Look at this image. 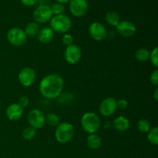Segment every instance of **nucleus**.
<instances>
[{"instance_id":"obj_27","label":"nucleus","mask_w":158,"mask_h":158,"mask_svg":"<svg viewBox=\"0 0 158 158\" xmlns=\"http://www.w3.org/2000/svg\"><path fill=\"white\" fill-rule=\"evenodd\" d=\"M73 36L69 33H65L63 34V37H62V43L64 46H69L73 44Z\"/></svg>"},{"instance_id":"obj_1","label":"nucleus","mask_w":158,"mask_h":158,"mask_svg":"<svg viewBox=\"0 0 158 158\" xmlns=\"http://www.w3.org/2000/svg\"><path fill=\"white\" fill-rule=\"evenodd\" d=\"M64 87L63 77L56 73L48 74L40 83L39 89L41 95L48 100H54L60 97Z\"/></svg>"},{"instance_id":"obj_7","label":"nucleus","mask_w":158,"mask_h":158,"mask_svg":"<svg viewBox=\"0 0 158 158\" xmlns=\"http://www.w3.org/2000/svg\"><path fill=\"white\" fill-rule=\"evenodd\" d=\"M52 12L50 6L47 5H40L37 6L33 12V19L36 23H46L52 19Z\"/></svg>"},{"instance_id":"obj_9","label":"nucleus","mask_w":158,"mask_h":158,"mask_svg":"<svg viewBox=\"0 0 158 158\" xmlns=\"http://www.w3.org/2000/svg\"><path fill=\"white\" fill-rule=\"evenodd\" d=\"M82 57V51L78 46L73 44L66 46L64 51V59L69 64L74 65L80 61Z\"/></svg>"},{"instance_id":"obj_30","label":"nucleus","mask_w":158,"mask_h":158,"mask_svg":"<svg viewBox=\"0 0 158 158\" xmlns=\"http://www.w3.org/2000/svg\"><path fill=\"white\" fill-rule=\"evenodd\" d=\"M127 106L128 102L125 99H120V100H117V107L118 109L121 110H124L127 108Z\"/></svg>"},{"instance_id":"obj_8","label":"nucleus","mask_w":158,"mask_h":158,"mask_svg":"<svg viewBox=\"0 0 158 158\" xmlns=\"http://www.w3.org/2000/svg\"><path fill=\"white\" fill-rule=\"evenodd\" d=\"M36 75L32 68L26 66L23 68L18 74V80L20 84L24 87H29L35 82Z\"/></svg>"},{"instance_id":"obj_13","label":"nucleus","mask_w":158,"mask_h":158,"mask_svg":"<svg viewBox=\"0 0 158 158\" xmlns=\"http://www.w3.org/2000/svg\"><path fill=\"white\" fill-rule=\"evenodd\" d=\"M116 30L120 35L124 38H130L136 33L137 28L134 23L128 20L120 21L116 26Z\"/></svg>"},{"instance_id":"obj_3","label":"nucleus","mask_w":158,"mask_h":158,"mask_svg":"<svg viewBox=\"0 0 158 158\" xmlns=\"http://www.w3.org/2000/svg\"><path fill=\"white\" fill-rule=\"evenodd\" d=\"M74 127L69 122H62L56 127L55 138L58 143L64 144L69 143L73 138Z\"/></svg>"},{"instance_id":"obj_24","label":"nucleus","mask_w":158,"mask_h":158,"mask_svg":"<svg viewBox=\"0 0 158 158\" xmlns=\"http://www.w3.org/2000/svg\"><path fill=\"white\" fill-rule=\"evenodd\" d=\"M35 134H36V130H35L30 126L26 127L23 131V133H22L23 138L25 140H27V141L32 140L35 137Z\"/></svg>"},{"instance_id":"obj_18","label":"nucleus","mask_w":158,"mask_h":158,"mask_svg":"<svg viewBox=\"0 0 158 158\" xmlns=\"http://www.w3.org/2000/svg\"><path fill=\"white\" fill-rule=\"evenodd\" d=\"M23 30L27 37H34L38 35L40 30V27L38 23H36L35 22H31L26 25Z\"/></svg>"},{"instance_id":"obj_14","label":"nucleus","mask_w":158,"mask_h":158,"mask_svg":"<svg viewBox=\"0 0 158 158\" xmlns=\"http://www.w3.org/2000/svg\"><path fill=\"white\" fill-rule=\"evenodd\" d=\"M6 115L11 121H17L22 118L23 115V108L18 103H11L6 110Z\"/></svg>"},{"instance_id":"obj_15","label":"nucleus","mask_w":158,"mask_h":158,"mask_svg":"<svg viewBox=\"0 0 158 158\" xmlns=\"http://www.w3.org/2000/svg\"><path fill=\"white\" fill-rule=\"evenodd\" d=\"M112 126L117 131L125 132L129 130L131 123H130L129 119L125 116H118L114 120Z\"/></svg>"},{"instance_id":"obj_2","label":"nucleus","mask_w":158,"mask_h":158,"mask_svg":"<svg viewBox=\"0 0 158 158\" xmlns=\"http://www.w3.org/2000/svg\"><path fill=\"white\" fill-rule=\"evenodd\" d=\"M80 124L83 131L88 134H97L101 127V120L94 112H86L82 116Z\"/></svg>"},{"instance_id":"obj_6","label":"nucleus","mask_w":158,"mask_h":158,"mask_svg":"<svg viewBox=\"0 0 158 158\" xmlns=\"http://www.w3.org/2000/svg\"><path fill=\"white\" fill-rule=\"evenodd\" d=\"M29 126L35 130L42 129L46 124V115L40 109H32L27 115Z\"/></svg>"},{"instance_id":"obj_26","label":"nucleus","mask_w":158,"mask_h":158,"mask_svg":"<svg viewBox=\"0 0 158 158\" xmlns=\"http://www.w3.org/2000/svg\"><path fill=\"white\" fill-rule=\"evenodd\" d=\"M51 10H52V15H62V14L64 13L65 12V6L63 4H60V3H55L54 5H52V6L51 7Z\"/></svg>"},{"instance_id":"obj_22","label":"nucleus","mask_w":158,"mask_h":158,"mask_svg":"<svg viewBox=\"0 0 158 158\" xmlns=\"http://www.w3.org/2000/svg\"><path fill=\"white\" fill-rule=\"evenodd\" d=\"M148 140L151 144L157 146L158 144V127H154L148 133Z\"/></svg>"},{"instance_id":"obj_21","label":"nucleus","mask_w":158,"mask_h":158,"mask_svg":"<svg viewBox=\"0 0 158 158\" xmlns=\"http://www.w3.org/2000/svg\"><path fill=\"white\" fill-rule=\"evenodd\" d=\"M60 123V117L56 114L49 113L46 115V123H47L50 127H56Z\"/></svg>"},{"instance_id":"obj_25","label":"nucleus","mask_w":158,"mask_h":158,"mask_svg":"<svg viewBox=\"0 0 158 158\" xmlns=\"http://www.w3.org/2000/svg\"><path fill=\"white\" fill-rule=\"evenodd\" d=\"M149 60H151V63L154 67H158V47L155 46L154 49H152L151 52H150V58Z\"/></svg>"},{"instance_id":"obj_11","label":"nucleus","mask_w":158,"mask_h":158,"mask_svg":"<svg viewBox=\"0 0 158 158\" xmlns=\"http://www.w3.org/2000/svg\"><path fill=\"white\" fill-rule=\"evenodd\" d=\"M89 9V5L86 0H70L69 11L75 17H82L86 14Z\"/></svg>"},{"instance_id":"obj_10","label":"nucleus","mask_w":158,"mask_h":158,"mask_svg":"<svg viewBox=\"0 0 158 158\" xmlns=\"http://www.w3.org/2000/svg\"><path fill=\"white\" fill-rule=\"evenodd\" d=\"M89 34L93 40L100 42L106 38L107 30L102 23L99 22H94L89 26Z\"/></svg>"},{"instance_id":"obj_29","label":"nucleus","mask_w":158,"mask_h":158,"mask_svg":"<svg viewBox=\"0 0 158 158\" xmlns=\"http://www.w3.org/2000/svg\"><path fill=\"white\" fill-rule=\"evenodd\" d=\"M150 81L152 83L154 86H157L158 85V70L157 69H154L152 73H151V76H150Z\"/></svg>"},{"instance_id":"obj_4","label":"nucleus","mask_w":158,"mask_h":158,"mask_svg":"<svg viewBox=\"0 0 158 158\" xmlns=\"http://www.w3.org/2000/svg\"><path fill=\"white\" fill-rule=\"evenodd\" d=\"M72 27V21L67 15H54L50 19V28L54 32L58 33H67Z\"/></svg>"},{"instance_id":"obj_32","label":"nucleus","mask_w":158,"mask_h":158,"mask_svg":"<svg viewBox=\"0 0 158 158\" xmlns=\"http://www.w3.org/2000/svg\"><path fill=\"white\" fill-rule=\"evenodd\" d=\"M154 98L155 100V101H158V88L157 87L154 90Z\"/></svg>"},{"instance_id":"obj_20","label":"nucleus","mask_w":158,"mask_h":158,"mask_svg":"<svg viewBox=\"0 0 158 158\" xmlns=\"http://www.w3.org/2000/svg\"><path fill=\"white\" fill-rule=\"evenodd\" d=\"M135 58L137 61L146 62L149 60L150 58V51L145 48H140L135 52Z\"/></svg>"},{"instance_id":"obj_17","label":"nucleus","mask_w":158,"mask_h":158,"mask_svg":"<svg viewBox=\"0 0 158 158\" xmlns=\"http://www.w3.org/2000/svg\"><path fill=\"white\" fill-rule=\"evenodd\" d=\"M86 145L91 150H97L101 147L102 139L97 134H89L86 138Z\"/></svg>"},{"instance_id":"obj_23","label":"nucleus","mask_w":158,"mask_h":158,"mask_svg":"<svg viewBox=\"0 0 158 158\" xmlns=\"http://www.w3.org/2000/svg\"><path fill=\"white\" fill-rule=\"evenodd\" d=\"M137 127L138 131L143 134H148V131L152 127L149 120H146V119H141V120H138Z\"/></svg>"},{"instance_id":"obj_16","label":"nucleus","mask_w":158,"mask_h":158,"mask_svg":"<svg viewBox=\"0 0 158 158\" xmlns=\"http://www.w3.org/2000/svg\"><path fill=\"white\" fill-rule=\"evenodd\" d=\"M37 37H38V40L40 41V43H43V44H48L53 40L54 32L50 27L46 26V27L40 29Z\"/></svg>"},{"instance_id":"obj_33","label":"nucleus","mask_w":158,"mask_h":158,"mask_svg":"<svg viewBox=\"0 0 158 158\" xmlns=\"http://www.w3.org/2000/svg\"><path fill=\"white\" fill-rule=\"evenodd\" d=\"M56 1L58 3H60V4L63 5L64 3L69 2V1H70V0H56Z\"/></svg>"},{"instance_id":"obj_28","label":"nucleus","mask_w":158,"mask_h":158,"mask_svg":"<svg viewBox=\"0 0 158 158\" xmlns=\"http://www.w3.org/2000/svg\"><path fill=\"white\" fill-rule=\"evenodd\" d=\"M17 103H18V104L23 108L27 107L29 104V97H28L27 96H22V97H19V101Z\"/></svg>"},{"instance_id":"obj_31","label":"nucleus","mask_w":158,"mask_h":158,"mask_svg":"<svg viewBox=\"0 0 158 158\" xmlns=\"http://www.w3.org/2000/svg\"><path fill=\"white\" fill-rule=\"evenodd\" d=\"M20 2L26 6H32L38 2V0H20Z\"/></svg>"},{"instance_id":"obj_19","label":"nucleus","mask_w":158,"mask_h":158,"mask_svg":"<svg viewBox=\"0 0 158 158\" xmlns=\"http://www.w3.org/2000/svg\"><path fill=\"white\" fill-rule=\"evenodd\" d=\"M105 20L110 26H114V27H116L120 22L119 15L114 11H109L106 12L105 15Z\"/></svg>"},{"instance_id":"obj_12","label":"nucleus","mask_w":158,"mask_h":158,"mask_svg":"<svg viewBox=\"0 0 158 158\" xmlns=\"http://www.w3.org/2000/svg\"><path fill=\"white\" fill-rule=\"evenodd\" d=\"M117 100L114 97H106L103 100L99 106L100 114L103 117H110L117 110Z\"/></svg>"},{"instance_id":"obj_5","label":"nucleus","mask_w":158,"mask_h":158,"mask_svg":"<svg viewBox=\"0 0 158 158\" xmlns=\"http://www.w3.org/2000/svg\"><path fill=\"white\" fill-rule=\"evenodd\" d=\"M27 38L24 30L19 27L11 28L8 30L6 34V39L9 44L16 47L24 45L27 41Z\"/></svg>"},{"instance_id":"obj_34","label":"nucleus","mask_w":158,"mask_h":158,"mask_svg":"<svg viewBox=\"0 0 158 158\" xmlns=\"http://www.w3.org/2000/svg\"><path fill=\"white\" fill-rule=\"evenodd\" d=\"M0 107H1V103H0Z\"/></svg>"}]
</instances>
